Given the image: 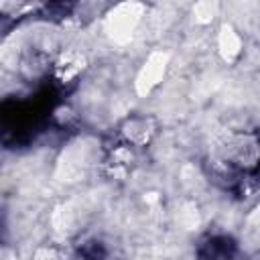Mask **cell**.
<instances>
[{"label":"cell","mask_w":260,"mask_h":260,"mask_svg":"<svg viewBox=\"0 0 260 260\" xmlns=\"http://www.w3.org/2000/svg\"><path fill=\"white\" fill-rule=\"evenodd\" d=\"M83 63H85V59L81 53H75V51L63 53L61 59L55 63V73L63 83H69L83 71Z\"/></svg>","instance_id":"6"},{"label":"cell","mask_w":260,"mask_h":260,"mask_svg":"<svg viewBox=\"0 0 260 260\" xmlns=\"http://www.w3.org/2000/svg\"><path fill=\"white\" fill-rule=\"evenodd\" d=\"M169 59H171V55L167 51H152L146 57V61L142 63V67L136 75V81H134L138 95H148L162 81L167 67H169Z\"/></svg>","instance_id":"2"},{"label":"cell","mask_w":260,"mask_h":260,"mask_svg":"<svg viewBox=\"0 0 260 260\" xmlns=\"http://www.w3.org/2000/svg\"><path fill=\"white\" fill-rule=\"evenodd\" d=\"M32 260H69L67 252L61 250V248H55V246H45V248H39L32 256Z\"/></svg>","instance_id":"7"},{"label":"cell","mask_w":260,"mask_h":260,"mask_svg":"<svg viewBox=\"0 0 260 260\" xmlns=\"http://www.w3.org/2000/svg\"><path fill=\"white\" fill-rule=\"evenodd\" d=\"M154 134H156V122L148 116L128 118L122 126V136L126 138L128 144L134 146H146Z\"/></svg>","instance_id":"4"},{"label":"cell","mask_w":260,"mask_h":260,"mask_svg":"<svg viewBox=\"0 0 260 260\" xmlns=\"http://www.w3.org/2000/svg\"><path fill=\"white\" fill-rule=\"evenodd\" d=\"M215 10H217L215 4H211V2H199V4H195L193 14H195V18L199 22H209L215 16Z\"/></svg>","instance_id":"8"},{"label":"cell","mask_w":260,"mask_h":260,"mask_svg":"<svg viewBox=\"0 0 260 260\" xmlns=\"http://www.w3.org/2000/svg\"><path fill=\"white\" fill-rule=\"evenodd\" d=\"M242 47H244V41H242L240 32L232 24H223L219 28V35H217V51H219V55L228 63H234L242 55Z\"/></svg>","instance_id":"5"},{"label":"cell","mask_w":260,"mask_h":260,"mask_svg":"<svg viewBox=\"0 0 260 260\" xmlns=\"http://www.w3.org/2000/svg\"><path fill=\"white\" fill-rule=\"evenodd\" d=\"M144 14V6L142 4H118L110 14H108V32L112 35V39L124 43L132 37V32L136 30L140 18Z\"/></svg>","instance_id":"1"},{"label":"cell","mask_w":260,"mask_h":260,"mask_svg":"<svg viewBox=\"0 0 260 260\" xmlns=\"http://www.w3.org/2000/svg\"><path fill=\"white\" fill-rule=\"evenodd\" d=\"M225 160L230 167L250 169L258 160V142L254 134H232L225 142Z\"/></svg>","instance_id":"3"}]
</instances>
